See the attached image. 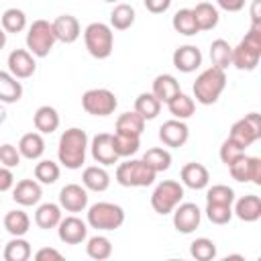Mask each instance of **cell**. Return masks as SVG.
<instances>
[{
	"label": "cell",
	"mask_w": 261,
	"mask_h": 261,
	"mask_svg": "<svg viewBox=\"0 0 261 261\" xmlns=\"http://www.w3.org/2000/svg\"><path fill=\"white\" fill-rule=\"evenodd\" d=\"M228 171H230L232 179H237L241 184L251 181L255 186H261V159L259 157H249L243 153L228 165Z\"/></svg>",
	"instance_id": "8fae6325"
},
{
	"label": "cell",
	"mask_w": 261,
	"mask_h": 261,
	"mask_svg": "<svg viewBox=\"0 0 261 261\" xmlns=\"http://www.w3.org/2000/svg\"><path fill=\"white\" fill-rule=\"evenodd\" d=\"M16 147H18L20 157H24V159H29V161H37V159H41L43 153H45V139H43V135H41L39 130L27 133V135L20 137V141H18Z\"/></svg>",
	"instance_id": "603a6c76"
},
{
	"label": "cell",
	"mask_w": 261,
	"mask_h": 261,
	"mask_svg": "<svg viewBox=\"0 0 261 261\" xmlns=\"http://www.w3.org/2000/svg\"><path fill=\"white\" fill-rule=\"evenodd\" d=\"M59 206L65 212H84L88 208V190L80 184H67L59 192Z\"/></svg>",
	"instance_id": "e0dca14e"
},
{
	"label": "cell",
	"mask_w": 261,
	"mask_h": 261,
	"mask_svg": "<svg viewBox=\"0 0 261 261\" xmlns=\"http://www.w3.org/2000/svg\"><path fill=\"white\" fill-rule=\"evenodd\" d=\"M35 259L37 261H61L63 255L57 249H53V247H43V249H39L35 253Z\"/></svg>",
	"instance_id": "c3c4849f"
},
{
	"label": "cell",
	"mask_w": 261,
	"mask_h": 261,
	"mask_svg": "<svg viewBox=\"0 0 261 261\" xmlns=\"http://www.w3.org/2000/svg\"><path fill=\"white\" fill-rule=\"evenodd\" d=\"M61 220V206L59 204H53V202H45V204H39L37 210H35V224L43 230H49V228H57Z\"/></svg>",
	"instance_id": "83f0119b"
},
{
	"label": "cell",
	"mask_w": 261,
	"mask_h": 261,
	"mask_svg": "<svg viewBox=\"0 0 261 261\" xmlns=\"http://www.w3.org/2000/svg\"><path fill=\"white\" fill-rule=\"evenodd\" d=\"M190 255L196 259V261H212L216 257V245L212 239H206V237H200L196 241H192L190 245Z\"/></svg>",
	"instance_id": "7bdbcfd3"
},
{
	"label": "cell",
	"mask_w": 261,
	"mask_h": 261,
	"mask_svg": "<svg viewBox=\"0 0 261 261\" xmlns=\"http://www.w3.org/2000/svg\"><path fill=\"white\" fill-rule=\"evenodd\" d=\"M57 237L65 245H80L88 239V222L77 216H61L57 224Z\"/></svg>",
	"instance_id": "4fadbf2b"
},
{
	"label": "cell",
	"mask_w": 261,
	"mask_h": 261,
	"mask_svg": "<svg viewBox=\"0 0 261 261\" xmlns=\"http://www.w3.org/2000/svg\"><path fill=\"white\" fill-rule=\"evenodd\" d=\"M104 2H118V0H104Z\"/></svg>",
	"instance_id": "9f6ffc18"
},
{
	"label": "cell",
	"mask_w": 261,
	"mask_h": 261,
	"mask_svg": "<svg viewBox=\"0 0 261 261\" xmlns=\"http://www.w3.org/2000/svg\"><path fill=\"white\" fill-rule=\"evenodd\" d=\"M245 153V149H241L234 141H230V139H224L222 141V145H220V151H218V155H220V161L228 167L237 157H241Z\"/></svg>",
	"instance_id": "7dc6e473"
},
{
	"label": "cell",
	"mask_w": 261,
	"mask_h": 261,
	"mask_svg": "<svg viewBox=\"0 0 261 261\" xmlns=\"http://www.w3.org/2000/svg\"><path fill=\"white\" fill-rule=\"evenodd\" d=\"M43 198V188L37 179H20L12 186V200L18 206H37Z\"/></svg>",
	"instance_id": "d6986e66"
},
{
	"label": "cell",
	"mask_w": 261,
	"mask_h": 261,
	"mask_svg": "<svg viewBox=\"0 0 261 261\" xmlns=\"http://www.w3.org/2000/svg\"><path fill=\"white\" fill-rule=\"evenodd\" d=\"M4 120H6V110H4V106L0 102V124H4Z\"/></svg>",
	"instance_id": "11a10c76"
},
{
	"label": "cell",
	"mask_w": 261,
	"mask_h": 261,
	"mask_svg": "<svg viewBox=\"0 0 261 261\" xmlns=\"http://www.w3.org/2000/svg\"><path fill=\"white\" fill-rule=\"evenodd\" d=\"M82 184L90 192H106L110 186V173L104 169V165H90L82 173Z\"/></svg>",
	"instance_id": "cb8c5ba5"
},
{
	"label": "cell",
	"mask_w": 261,
	"mask_h": 261,
	"mask_svg": "<svg viewBox=\"0 0 261 261\" xmlns=\"http://www.w3.org/2000/svg\"><path fill=\"white\" fill-rule=\"evenodd\" d=\"M228 139L234 141L241 149L251 147L253 143H257L261 139V114L259 112H249L245 114V118L237 120L230 126Z\"/></svg>",
	"instance_id": "30bf717a"
},
{
	"label": "cell",
	"mask_w": 261,
	"mask_h": 261,
	"mask_svg": "<svg viewBox=\"0 0 261 261\" xmlns=\"http://www.w3.org/2000/svg\"><path fill=\"white\" fill-rule=\"evenodd\" d=\"M88 133L71 126L61 133L59 145H57V159L65 169H80L86 163V151H88Z\"/></svg>",
	"instance_id": "6da1fadb"
},
{
	"label": "cell",
	"mask_w": 261,
	"mask_h": 261,
	"mask_svg": "<svg viewBox=\"0 0 261 261\" xmlns=\"http://www.w3.org/2000/svg\"><path fill=\"white\" fill-rule=\"evenodd\" d=\"M167 110H169V114H171L173 118L186 120V118H190V116L196 112V102H194V98H190L188 94L177 92V94L167 102Z\"/></svg>",
	"instance_id": "d6a6232c"
},
{
	"label": "cell",
	"mask_w": 261,
	"mask_h": 261,
	"mask_svg": "<svg viewBox=\"0 0 261 261\" xmlns=\"http://www.w3.org/2000/svg\"><path fill=\"white\" fill-rule=\"evenodd\" d=\"M259 59H261V27L251 24L247 35L239 41V45L232 47L230 65H234L241 71H253L259 65Z\"/></svg>",
	"instance_id": "7a4b0ae2"
},
{
	"label": "cell",
	"mask_w": 261,
	"mask_h": 261,
	"mask_svg": "<svg viewBox=\"0 0 261 261\" xmlns=\"http://www.w3.org/2000/svg\"><path fill=\"white\" fill-rule=\"evenodd\" d=\"M184 200V186L175 179H163L151 194V208L157 214H171L173 208Z\"/></svg>",
	"instance_id": "ba28073f"
},
{
	"label": "cell",
	"mask_w": 261,
	"mask_h": 261,
	"mask_svg": "<svg viewBox=\"0 0 261 261\" xmlns=\"http://www.w3.org/2000/svg\"><path fill=\"white\" fill-rule=\"evenodd\" d=\"M90 153H92L94 161L104 165V167L106 165H114L120 159L116 155V151H114V143H112V135L110 133H98L90 143Z\"/></svg>",
	"instance_id": "2e32d148"
},
{
	"label": "cell",
	"mask_w": 261,
	"mask_h": 261,
	"mask_svg": "<svg viewBox=\"0 0 261 261\" xmlns=\"http://www.w3.org/2000/svg\"><path fill=\"white\" fill-rule=\"evenodd\" d=\"M31 255H33L31 243L22 237H12L4 245V251H2V257L6 261H27V259H31Z\"/></svg>",
	"instance_id": "836d02e7"
},
{
	"label": "cell",
	"mask_w": 261,
	"mask_h": 261,
	"mask_svg": "<svg viewBox=\"0 0 261 261\" xmlns=\"http://www.w3.org/2000/svg\"><path fill=\"white\" fill-rule=\"evenodd\" d=\"M135 18H137V12L130 4L126 2H118L112 12H110V29L114 31H126L135 24Z\"/></svg>",
	"instance_id": "1f68e13d"
},
{
	"label": "cell",
	"mask_w": 261,
	"mask_h": 261,
	"mask_svg": "<svg viewBox=\"0 0 261 261\" xmlns=\"http://www.w3.org/2000/svg\"><path fill=\"white\" fill-rule=\"evenodd\" d=\"M206 216L212 224H226L232 218V206H224V204H210L206 202Z\"/></svg>",
	"instance_id": "f6af8a7d"
},
{
	"label": "cell",
	"mask_w": 261,
	"mask_h": 261,
	"mask_svg": "<svg viewBox=\"0 0 261 261\" xmlns=\"http://www.w3.org/2000/svg\"><path fill=\"white\" fill-rule=\"evenodd\" d=\"M0 27L6 31V35L8 33H12V35L22 33L27 29V14H24V10H20V8L4 10L2 16H0Z\"/></svg>",
	"instance_id": "74e56055"
},
{
	"label": "cell",
	"mask_w": 261,
	"mask_h": 261,
	"mask_svg": "<svg viewBox=\"0 0 261 261\" xmlns=\"http://www.w3.org/2000/svg\"><path fill=\"white\" fill-rule=\"evenodd\" d=\"M84 45L94 59L110 57L114 49V33L106 22H90L84 29Z\"/></svg>",
	"instance_id": "277c9868"
},
{
	"label": "cell",
	"mask_w": 261,
	"mask_h": 261,
	"mask_svg": "<svg viewBox=\"0 0 261 261\" xmlns=\"http://www.w3.org/2000/svg\"><path fill=\"white\" fill-rule=\"evenodd\" d=\"M143 161H145L155 173L167 171V169L171 167V153H169L167 149H163V147H151V149H147V153L143 155Z\"/></svg>",
	"instance_id": "ab89813d"
},
{
	"label": "cell",
	"mask_w": 261,
	"mask_h": 261,
	"mask_svg": "<svg viewBox=\"0 0 261 261\" xmlns=\"http://www.w3.org/2000/svg\"><path fill=\"white\" fill-rule=\"evenodd\" d=\"M173 67L181 73H192L202 65V51L196 45H181L173 51Z\"/></svg>",
	"instance_id": "ac0fdd59"
},
{
	"label": "cell",
	"mask_w": 261,
	"mask_h": 261,
	"mask_svg": "<svg viewBox=\"0 0 261 261\" xmlns=\"http://www.w3.org/2000/svg\"><path fill=\"white\" fill-rule=\"evenodd\" d=\"M179 177H181V184L190 190H206L208 184H210V173L208 169L202 165V163H186L179 171Z\"/></svg>",
	"instance_id": "44dd1931"
},
{
	"label": "cell",
	"mask_w": 261,
	"mask_h": 261,
	"mask_svg": "<svg viewBox=\"0 0 261 261\" xmlns=\"http://www.w3.org/2000/svg\"><path fill=\"white\" fill-rule=\"evenodd\" d=\"M112 143H114V151L118 157H133L139 147H141V137H130V135H120L114 133L112 135Z\"/></svg>",
	"instance_id": "60d3db41"
},
{
	"label": "cell",
	"mask_w": 261,
	"mask_h": 261,
	"mask_svg": "<svg viewBox=\"0 0 261 261\" xmlns=\"http://www.w3.org/2000/svg\"><path fill=\"white\" fill-rule=\"evenodd\" d=\"M190 139V128L184 120H177V118H171V120H165L161 126H159V141L165 145V147H171V149H179L188 143Z\"/></svg>",
	"instance_id": "5bb4252c"
},
{
	"label": "cell",
	"mask_w": 261,
	"mask_h": 261,
	"mask_svg": "<svg viewBox=\"0 0 261 261\" xmlns=\"http://www.w3.org/2000/svg\"><path fill=\"white\" fill-rule=\"evenodd\" d=\"M59 173H61L59 165H57L55 161H51V159H41V161L35 165V179H37L39 184L51 186V184H55V181L59 179Z\"/></svg>",
	"instance_id": "b9f144b4"
},
{
	"label": "cell",
	"mask_w": 261,
	"mask_h": 261,
	"mask_svg": "<svg viewBox=\"0 0 261 261\" xmlns=\"http://www.w3.org/2000/svg\"><path fill=\"white\" fill-rule=\"evenodd\" d=\"M86 222L96 230H116L124 224V210L114 202H96L88 208Z\"/></svg>",
	"instance_id": "5b68a950"
},
{
	"label": "cell",
	"mask_w": 261,
	"mask_h": 261,
	"mask_svg": "<svg viewBox=\"0 0 261 261\" xmlns=\"http://www.w3.org/2000/svg\"><path fill=\"white\" fill-rule=\"evenodd\" d=\"M33 124L41 135H51V133H55L59 128V114L49 104L39 106L35 110V114H33Z\"/></svg>",
	"instance_id": "484cf974"
},
{
	"label": "cell",
	"mask_w": 261,
	"mask_h": 261,
	"mask_svg": "<svg viewBox=\"0 0 261 261\" xmlns=\"http://www.w3.org/2000/svg\"><path fill=\"white\" fill-rule=\"evenodd\" d=\"M216 4L226 12H239L245 8V0H216Z\"/></svg>",
	"instance_id": "816d5d0a"
},
{
	"label": "cell",
	"mask_w": 261,
	"mask_h": 261,
	"mask_svg": "<svg viewBox=\"0 0 261 261\" xmlns=\"http://www.w3.org/2000/svg\"><path fill=\"white\" fill-rule=\"evenodd\" d=\"M55 43H57V37L53 33V24L45 18L33 20V24L27 31V49L35 57H47L55 47Z\"/></svg>",
	"instance_id": "52a82bcc"
},
{
	"label": "cell",
	"mask_w": 261,
	"mask_h": 261,
	"mask_svg": "<svg viewBox=\"0 0 261 261\" xmlns=\"http://www.w3.org/2000/svg\"><path fill=\"white\" fill-rule=\"evenodd\" d=\"M20 153H18V147L10 145V143H2L0 145V165L12 169V167H18L20 165Z\"/></svg>",
	"instance_id": "bcb514c9"
},
{
	"label": "cell",
	"mask_w": 261,
	"mask_h": 261,
	"mask_svg": "<svg viewBox=\"0 0 261 261\" xmlns=\"http://www.w3.org/2000/svg\"><path fill=\"white\" fill-rule=\"evenodd\" d=\"M135 112H139L145 120H153L161 112V102L151 92H141L135 100Z\"/></svg>",
	"instance_id": "d590c367"
},
{
	"label": "cell",
	"mask_w": 261,
	"mask_h": 261,
	"mask_svg": "<svg viewBox=\"0 0 261 261\" xmlns=\"http://www.w3.org/2000/svg\"><path fill=\"white\" fill-rule=\"evenodd\" d=\"M171 27H173L175 33H179V35H184V37H194V35L200 33V31H198V24H196V20H194L192 8H181V10H177V12L173 14V18H171Z\"/></svg>",
	"instance_id": "e575fe53"
},
{
	"label": "cell",
	"mask_w": 261,
	"mask_h": 261,
	"mask_svg": "<svg viewBox=\"0 0 261 261\" xmlns=\"http://www.w3.org/2000/svg\"><path fill=\"white\" fill-rule=\"evenodd\" d=\"M259 4H261V0H253V6H251V24H255V27H261Z\"/></svg>",
	"instance_id": "f5cc1de1"
},
{
	"label": "cell",
	"mask_w": 261,
	"mask_h": 261,
	"mask_svg": "<svg viewBox=\"0 0 261 261\" xmlns=\"http://www.w3.org/2000/svg\"><path fill=\"white\" fill-rule=\"evenodd\" d=\"M6 65H8V71L16 80H27L37 69L35 55L29 49H14V51H10L8 53V59H6Z\"/></svg>",
	"instance_id": "9a60e30c"
},
{
	"label": "cell",
	"mask_w": 261,
	"mask_h": 261,
	"mask_svg": "<svg viewBox=\"0 0 261 261\" xmlns=\"http://www.w3.org/2000/svg\"><path fill=\"white\" fill-rule=\"evenodd\" d=\"M22 98V84L10 73L0 69V102L2 104H14Z\"/></svg>",
	"instance_id": "f1b7e54d"
},
{
	"label": "cell",
	"mask_w": 261,
	"mask_h": 261,
	"mask_svg": "<svg viewBox=\"0 0 261 261\" xmlns=\"http://www.w3.org/2000/svg\"><path fill=\"white\" fill-rule=\"evenodd\" d=\"M171 214H173V226L181 234L194 232L202 222V210L194 202H179Z\"/></svg>",
	"instance_id": "7c38bea8"
},
{
	"label": "cell",
	"mask_w": 261,
	"mask_h": 261,
	"mask_svg": "<svg viewBox=\"0 0 261 261\" xmlns=\"http://www.w3.org/2000/svg\"><path fill=\"white\" fill-rule=\"evenodd\" d=\"M192 14H194V20L198 24V31H212L220 20L218 8L212 6L210 2H198L192 8Z\"/></svg>",
	"instance_id": "4316f807"
},
{
	"label": "cell",
	"mask_w": 261,
	"mask_h": 261,
	"mask_svg": "<svg viewBox=\"0 0 261 261\" xmlns=\"http://www.w3.org/2000/svg\"><path fill=\"white\" fill-rule=\"evenodd\" d=\"M179 90V82L171 75V73H159L155 80H153V88H151V94L161 102V104H167Z\"/></svg>",
	"instance_id": "d4e9b609"
},
{
	"label": "cell",
	"mask_w": 261,
	"mask_h": 261,
	"mask_svg": "<svg viewBox=\"0 0 261 261\" xmlns=\"http://www.w3.org/2000/svg\"><path fill=\"white\" fill-rule=\"evenodd\" d=\"M210 61L214 67L226 69L232 61V47L228 45V41L224 39H214L210 43Z\"/></svg>",
	"instance_id": "f35d334b"
},
{
	"label": "cell",
	"mask_w": 261,
	"mask_h": 261,
	"mask_svg": "<svg viewBox=\"0 0 261 261\" xmlns=\"http://www.w3.org/2000/svg\"><path fill=\"white\" fill-rule=\"evenodd\" d=\"M51 24H53V33H55L57 41H61L65 45L75 43L80 39V35H82L80 20L73 14H59Z\"/></svg>",
	"instance_id": "ffe728a7"
},
{
	"label": "cell",
	"mask_w": 261,
	"mask_h": 261,
	"mask_svg": "<svg viewBox=\"0 0 261 261\" xmlns=\"http://www.w3.org/2000/svg\"><path fill=\"white\" fill-rule=\"evenodd\" d=\"M4 45H6V31L0 27V51L4 49Z\"/></svg>",
	"instance_id": "db71d44e"
},
{
	"label": "cell",
	"mask_w": 261,
	"mask_h": 261,
	"mask_svg": "<svg viewBox=\"0 0 261 261\" xmlns=\"http://www.w3.org/2000/svg\"><path fill=\"white\" fill-rule=\"evenodd\" d=\"M145 118L139 112H122L116 118V133L120 135H130V137H141L145 130Z\"/></svg>",
	"instance_id": "f546056e"
},
{
	"label": "cell",
	"mask_w": 261,
	"mask_h": 261,
	"mask_svg": "<svg viewBox=\"0 0 261 261\" xmlns=\"http://www.w3.org/2000/svg\"><path fill=\"white\" fill-rule=\"evenodd\" d=\"M12 186H14V173H12V169L0 165V192H8V190H12Z\"/></svg>",
	"instance_id": "f907efd6"
},
{
	"label": "cell",
	"mask_w": 261,
	"mask_h": 261,
	"mask_svg": "<svg viewBox=\"0 0 261 261\" xmlns=\"http://www.w3.org/2000/svg\"><path fill=\"white\" fill-rule=\"evenodd\" d=\"M86 253L94 261H104V259H108L112 255V243L104 234H94L86 243Z\"/></svg>",
	"instance_id": "8d00e7d4"
},
{
	"label": "cell",
	"mask_w": 261,
	"mask_h": 261,
	"mask_svg": "<svg viewBox=\"0 0 261 261\" xmlns=\"http://www.w3.org/2000/svg\"><path fill=\"white\" fill-rule=\"evenodd\" d=\"M145 8L153 14H163L165 10H169L171 6V0H143Z\"/></svg>",
	"instance_id": "681fc988"
},
{
	"label": "cell",
	"mask_w": 261,
	"mask_h": 261,
	"mask_svg": "<svg viewBox=\"0 0 261 261\" xmlns=\"http://www.w3.org/2000/svg\"><path fill=\"white\" fill-rule=\"evenodd\" d=\"M206 202L232 206V202H234V190L228 188V186H224V184H216V186H212V188L206 190Z\"/></svg>",
	"instance_id": "ee69618b"
},
{
	"label": "cell",
	"mask_w": 261,
	"mask_h": 261,
	"mask_svg": "<svg viewBox=\"0 0 261 261\" xmlns=\"http://www.w3.org/2000/svg\"><path fill=\"white\" fill-rule=\"evenodd\" d=\"M2 224H4V228L12 237H24L29 232V228H31V218H29V214L24 210H18L16 208V210H8L4 214Z\"/></svg>",
	"instance_id": "4dcf8cb0"
},
{
	"label": "cell",
	"mask_w": 261,
	"mask_h": 261,
	"mask_svg": "<svg viewBox=\"0 0 261 261\" xmlns=\"http://www.w3.org/2000/svg\"><path fill=\"white\" fill-rule=\"evenodd\" d=\"M116 106L118 100L108 88H92L82 96V108L92 116H110Z\"/></svg>",
	"instance_id": "9c48e42d"
},
{
	"label": "cell",
	"mask_w": 261,
	"mask_h": 261,
	"mask_svg": "<svg viewBox=\"0 0 261 261\" xmlns=\"http://www.w3.org/2000/svg\"><path fill=\"white\" fill-rule=\"evenodd\" d=\"M224 88H226V73H224V69L210 65L208 69H204L196 77V82L192 86V92H194L196 102H200L204 106H210V104H214L220 98Z\"/></svg>",
	"instance_id": "3957f363"
},
{
	"label": "cell",
	"mask_w": 261,
	"mask_h": 261,
	"mask_svg": "<svg viewBox=\"0 0 261 261\" xmlns=\"http://www.w3.org/2000/svg\"><path fill=\"white\" fill-rule=\"evenodd\" d=\"M232 214L243 222H255L261 218V198L255 194H247L232 202Z\"/></svg>",
	"instance_id": "7402d4cb"
},
{
	"label": "cell",
	"mask_w": 261,
	"mask_h": 261,
	"mask_svg": "<svg viewBox=\"0 0 261 261\" xmlns=\"http://www.w3.org/2000/svg\"><path fill=\"white\" fill-rule=\"evenodd\" d=\"M155 171L143 159H128L118 163L116 167V181L124 188H147L155 181Z\"/></svg>",
	"instance_id": "8992f818"
}]
</instances>
